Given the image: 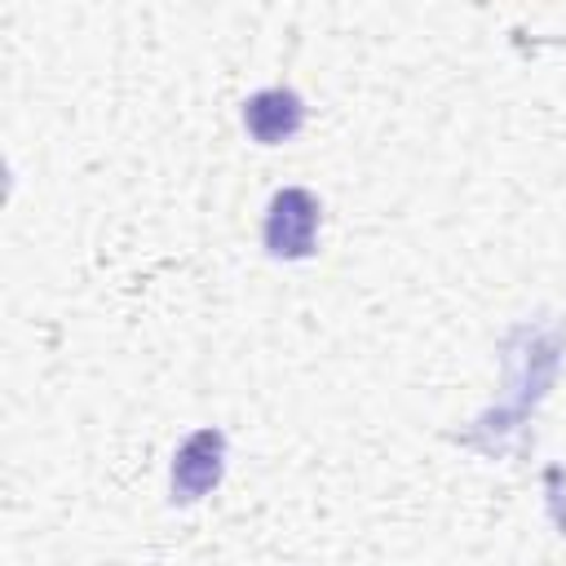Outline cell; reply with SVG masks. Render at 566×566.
<instances>
[{
	"label": "cell",
	"mask_w": 566,
	"mask_h": 566,
	"mask_svg": "<svg viewBox=\"0 0 566 566\" xmlns=\"http://www.w3.org/2000/svg\"><path fill=\"white\" fill-rule=\"evenodd\" d=\"M221 460H226V438L221 429H199L181 442L177 460H172V500L190 504L199 495H208L221 482Z\"/></svg>",
	"instance_id": "obj_2"
},
{
	"label": "cell",
	"mask_w": 566,
	"mask_h": 566,
	"mask_svg": "<svg viewBox=\"0 0 566 566\" xmlns=\"http://www.w3.org/2000/svg\"><path fill=\"white\" fill-rule=\"evenodd\" d=\"M314 230H318V199L301 186H287L270 199L265 212V248L270 256L296 261L314 252Z\"/></svg>",
	"instance_id": "obj_1"
},
{
	"label": "cell",
	"mask_w": 566,
	"mask_h": 566,
	"mask_svg": "<svg viewBox=\"0 0 566 566\" xmlns=\"http://www.w3.org/2000/svg\"><path fill=\"white\" fill-rule=\"evenodd\" d=\"M243 124L261 146H279L305 124V106L292 88H261L243 102Z\"/></svg>",
	"instance_id": "obj_3"
}]
</instances>
